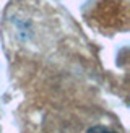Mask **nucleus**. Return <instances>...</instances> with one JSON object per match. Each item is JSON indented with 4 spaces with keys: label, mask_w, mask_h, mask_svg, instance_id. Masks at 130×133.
<instances>
[{
    "label": "nucleus",
    "mask_w": 130,
    "mask_h": 133,
    "mask_svg": "<svg viewBox=\"0 0 130 133\" xmlns=\"http://www.w3.org/2000/svg\"><path fill=\"white\" fill-rule=\"evenodd\" d=\"M88 133H115L112 130H109V128H104V127H93V128H89Z\"/></svg>",
    "instance_id": "nucleus-1"
}]
</instances>
